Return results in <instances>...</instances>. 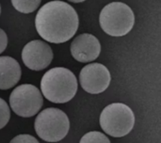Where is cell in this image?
Listing matches in <instances>:
<instances>
[{"mask_svg": "<svg viewBox=\"0 0 161 143\" xmlns=\"http://www.w3.org/2000/svg\"><path fill=\"white\" fill-rule=\"evenodd\" d=\"M38 34L46 41L63 43L77 31L79 19L75 9L68 3L55 0L44 4L35 18Z\"/></svg>", "mask_w": 161, "mask_h": 143, "instance_id": "cell-1", "label": "cell"}, {"mask_svg": "<svg viewBox=\"0 0 161 143\" xmlns=\"http://www.w3.org/2000/svg\"><path fill=\"white\" fill-rule=\"evenodd\" d=\"M41 91L48 101L65 104L76 94L77 79L69 69L52 68L43 74L41 80Z\"/></svg>", "mask_w": 161, "mask_h": 143, "instance_id": "cell-2", "label": "cell"}, {"mask_svg": "<svg viewBox=\"0 0 161 143\" xmlns=\"http://www.w3.org/2000/svg\"><path fill=\"white\" fill-rule=\"evenodd\" d=\"M101 28L109 36L122 37L134 26L135 15L129 6L123 2H112L104 7L99 15Z\"/></svg>", "mask_w": 161, "mask_h": 143, "instance_id": "cell-3", "label": "cell"}, {"mask_svg": "<svg viewBox=\"0 0 161 143\" xmlns=\"http://www.w3.org/2000/svg\"><path fill=\"white\" fill-rule=\"evenodd\" d=\"M100 126L105 133L113 138L128 135L135 124L132 109L123 103H113L106 107L99 118Z\"/></svg>", "mask_w": 161, "mask_h": 143, "instance_id": "cell-4", "label": "cell"}, {"mask_svg": "<svg viewBox=\"0 0 161 143\" xmlns=\"http://www.w3.org/2000/svg\"><path fill=\"white\" fill-rule=\"evenodd\" d=\"M34 128L42 140L58 142L67 136L70 129V121L62 110L49 107L41 111L37 116Z\"/></svg>", "mask_w": 161, "mask_h": 143, "instance_id": "cell-5", "label": "cell"}, {"mask_svg": "<svg viewBox=\"0 0 161 143\" xmlns=\"http://www.w3.org/2000/svg\"><path fill=\"white\" fill-rule=\"evenodd\" d=\"M43 105L40 90L31 84L16 87L9 95V106L12 111L23 118L35 116Z\"/></svg>", "mask_w": 161, "mask_h": 143, "instance_id": "cell-6", "label": "cell"}, {"mask_svg": "<svg viewBox=\"0 0 161 143\" xmlns=\"http://www.w3.org/2000/svg\"><path fill=\"white\" fill-rule=\"evenodd\" d=\"M111 76L108 69L101 63L88 64L82 68L79 82L82 89L91 94L104 92L109 86Z\"/></svg>", "mask_w": 161, "mask_h": 143, "instance_id": "cell-7", "label": "cell"}, {"mask_svg": "<svg viewBox=\"0 0 161 143\" xmlns=\"http://www.w3.org/2000/svg\"><path fill=\"white\" fill-rule=\"evenodd\" d=\"M53 51L45 41L34 40L26 43L22 51L24 64L32 71H42L50 65Z\"/></svg>", "mask_w": 161, "mask_h": 143, "instance_id": "cell-8", "label": "cell"}, {"mask_svg": "<svg viewBox=\"0 0 161 143\" xmlns=\"http://www.w3.org/2000/svg\"><path fill=\"white\" fill-rule=\"evenodd\" d=\"M71 54L79 62H91L95 60L101 52V44L98 39L89 33H83L75 37L71 43Z\"/></svg>", "mask_w": 161, "mask_h": 143, "instance_id": "cell-9", "label": "cell"}, {"mask_svg": "<svg viewBox=\"0 0 161 143\" xmlns=\"http://www.w3.org/2000/svg\"><path fill=\"white\" fill-rule=\"evenodd\" d=\"M22 74L20 64L8 56L0 57V90H8L19 82Z\"/></svg>", "mask_w": 161, "mask_h": 143, "instance_id": "cell-10", "label": "cell"}, {"mask_svg": "<svg viewBox=\"0 0 161 143\" xmlns=\"http://www.w3.org/2000/svg\"><path fill=\"white\" fill-rule=\"evenodd\" d=\"M42 0H11L14 8L22 13H31L40 6Z\"/></svg>", "mask_w": 161, "mask_h": 143, "instance_id": "cell-11", "label": "cell"}, {"mask_svg": "<svg viewBox=\"0 0 161 143\" xmlns=\"http://www.w3.org/2000/svg\"><path fill=\"white\" fill-rule=\"evenodd\" d=\"M79 143H110V140L101 132L91 131L81 138Z\"/></svg>", "mask_w": 161, "mask_h": 143, "instance_id": "cell-12", "label": "cell"}, {"mask_svg": "<svg viewBox=\"0 0 161 143\" xmlns=\"http://www.w3.org/2000/svg\"><path fill=\"white\" fill-rule=\"evenodd\" d=\"M10 119V109L8 104L0 98V129L4 128Z\"/></svg>", "mask_w": 161, "mask_h": 143, "instance_id": "cell-13", "label": "cell"}, {"mask_svg": "<svg viewBox=\"0 0 161 143\" xmlns=\"http://www.w3.org/2000/svg\"><path fill=\"white\" fill-rule=\"evenodd\" d=\"M9 143H40L34 137L30 135H18L15 138H13Z\"/></svg>", "mask_w": 161, "mask_h": 143, "instance_id": "cell-14", "label": "cell"}, {"mask_svg": "<svg viewBox=\"0 0 161 143\" xmlns=\"http://www.w3.org/2000/svg\"><path fill=\"white\" fill-rule=\"evenodd\" d=\"M8 45V37L6 32L0 28V54L3 53Z\"/></svg>", "mask_w": 161, "mask_h": 143, "instance_id": "cell-15", "label": "cell"}, {"mask_svg": "<svg viewBox=\"0 0 161 143\" xmlns=\"http://www.w3.org/2000/svg\"><path fill=\"white\" fill-rule=\"evenodd\" d=\"M68 1H71L74 3H80V2H84L85 0H68Z\"/></svg>", "mask_w": 161, "mask_h": 143, "instance_id": "cell-16", "label": "cell"}, {"mask_svg": "<svg viewBox=\"0 0 161 143\" xmlns=\"http://www.w3.org/2000/svg\"><path fill=\"white\" fill-rule=\"evenodd\" d=\"M0 13H1V7H0Z\"/></svg>", "mask_w": 161, "mask_h": 143, "instance_id": "cell-17", "label": "cell"}]
</instances>
